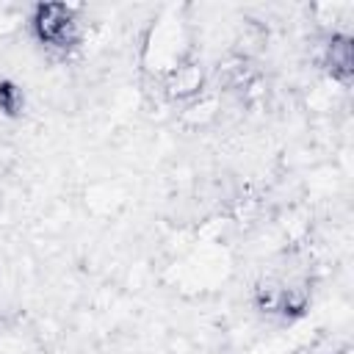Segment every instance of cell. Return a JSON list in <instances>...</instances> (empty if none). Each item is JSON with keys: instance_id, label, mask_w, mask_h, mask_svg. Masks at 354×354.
<instances>
[{"instance_id": "1", "label": "cell", "mask_w": 354, "mask_h": 354, "mask_svg": "<svg viewBox=\"0 0 354 354\" xmlns=\"http://www.w3.org/2000/svg\"><path fill=\"white\" fill-rule=\"evenodd\" d=\"M33 30L39 41L55 50H69L80 36V19L75 8L64 3H44L33 14Z\"/></svg>"}, {"instance_id": "2", "label": "cell", "mask_w": 354, "mask_h": 354, "mask_svg": "<svg viewBox=\"0 0 354 354\" xmlns=\"http://www.w3.org/2000/svg\"><path fill=\"white\" fill-rule=\"evenodd\" d=\"M205 86V66L196 58H183L163 72V94L169 100H191Z\"/></svg>"}, {"instance_id": "3", "label": "cell", "mask_w": 354, "mask_h": 354, "mask_svg": "<svg viewBox=\"0 0 354 354\" xmlns=\"http://www.w3.org/2000/svg\"><path fill=\"white\" fill-rule=\"evenodd\" d=\"M321 64L329 69L332 77L337 80H348L351 69H354V50H351V39L343 33H332L324 41L321 50Z\"/></svg>"}, {"instance_id": "4", "label": "cell", "mask_w": 354, "mask_h": 354, "mask_svg": "<svg viewBox=\"0 0 354 354\" xmlns=\"http://www.w3.org/2000/svg\"><path fill=\"white\" fill-rule=\"evenodd\" d=\"M335 354H351V346H343V348H337Z\"/></svg>"}]
</instances>
